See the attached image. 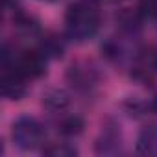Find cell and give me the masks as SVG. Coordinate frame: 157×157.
Here are the masks:
<instances>
[{
    "instance_id": "5b68a950",
    "label": "cell",
    "mask_w": 157,
    "mask_h": 157,
    "mask_svg": "<svg viewBox=\"0 0 157 157\" xmlns=\"http://www.w3.org/2000/svg\"><path fill=\"white\" fill-rule=\"evenodd\" d=\"M137 151L146 157H157V124L142 128L137 139Z\"/></svg>"
},
{
    "instance_id": "6da1fadb",
    "label": "cell",
    "mask_w": 157,
    "mask_h": 157,
    "mask_svg": "<svg viewBox=\"0 0 157 157\" xmlns=\"http://www.w3.org/2000/svg\"><path fill=\"white\" fill-rule=\"evenodd\" d=\"M67 35L76 43H85L94 37L100 28V8L94 0H78L65 13Z\"/></svg>"
},
{
    "instance_id": "ba28073f",
    "label": "cell",
    "mask_w": 157,
    "mask_h": 157,
    "mask_svg": "<svg viewBox=\"0 0 157 157\" xmlns=\"http://www.w3.org/2000/svg\"><path fill=\"white\" fill-rule=\"evenodd\" d=\"M59 131L63 135H78L83 131V120L80 117H67L59 124Z\"/></svg>"
},
{
    "instance_id": "52a82bcc",
    "label": "cell",
    "mask_w": 157,
    "mask_h": 157,
    "mask_svg": "<svg viewBox=\"0 0 157 157\" xmlns=\"http://www.w3.org/2000/svg\"><path fill=\"white\" fill-rule=\"evenodd\" d=\"M39 52L46 57V59H56V57H61L63 52H65V44L63 41L57 37V35H44L39 43Z\"/></svg>"
},
{
    "instance_id": "9c48e42d",
    "label": "cell",
    "mask_w": 157,
    "mask_h": 157,
    "mask_svg": "<svg viewBox=\"0 0 157 157\" xmlns=\"http://www.w3.org/2000/svg\"><path fill=\"white\" fill-rule=\"evenodd\" d=\"M44 104L52 109H61L68 104V94L65 91H59V89H54L50 93L44 94Z\"/></svg>"
},
{
    "instance_id": "7a4b0ae2",
    "label": "cell",
    "mask_w": 157,
    "mask_h": 157,
    "mask_svg": "<svg viewBox=\"0 0 157 157\" xmlns=\"http://www.w3.org/2000/svg\"><path fill=\"white\" fill-rule=\"evenodd\" d=\"M44 128L33 117H21L11 129L13 142L21 150H35L44 142Z\"/></svg>"
},
{
    "instance_id": "8fae6325",
    "label": "cell",
    "mask_w": 157,
    "mask_h": 157,
    "mask_svg": "<svg viewBox=\"0 0 157 157\" xmlns=\"http://www.w3.org/2000/svg\"><path fill=\"white\" fill-rule=\"evenodd\" d=\"M148 109L153 113V115H157V94L150 100V104H148Z\"/></svg>"
},
{
    "instance_id": "4fadbf2b",
    "label": "cell",
    "mask_w": 157,
    "mask_h": 157,
    "mask_svg": "<svg viewBox=\"0 0 157 157\" xmlns=\"http://www.w3.org/2000/svg\"><path fill=\"white\" fill-rule=\"evenodd\" d=\"M4 2H6V4H8V2H11V0H4Z\"/></svg>"
},
{
    "instance_id": "8992f818",
    "label": "cell",
    "mask_w": 157,
    "mask_h": 157,
    "mask_svg": "<svg viewBox=\"0 0 157 157\" xmlns=\"http://www.w3.org/2000/svg\"><path fill=\"white\" fill-rule=\"evenodd\" d=\"M118 148H120V133H118L117 129L105 128V129L102 131L98 142H96V151L109 155V153L118 151Z\"/></svg>"
},
{
    "instance_id": "7c38bea8",
    "label": "cell",
    "mask_w": 157,
    "mask_h": 157,
    "mask_svg": "<svg viewBox=\"0 0 157 157\" xmlns=\"http://www.w3.org/2000/svg\"><path fill=\"white\" fill-rule=\"evenodd\" d=\"M153 67H155V70H157V52H155V56H153Z\"/></svg>"
},
{
    "instance_id": "277c9868",
    "label": "cell",
    "mask_w": 157,
    "mask_h": 157,
    "mask_svg": "<svg viewBox=\"0 0 157 157\" xmlns=\"http://www.w3.org/2000/svg\"><path fill=\"white\" fill-rule=\"evenodd\" d=\"M67 78H68V82L74 87L87 91V89H91V87L96 85V82H98V72L89 63H76V65H72L68 68Z\"/></svg>"
},
{
    "instance_id": "30bf717a",
    "label": "cell",
    "mask_w": 157,
    "mask_h": 157,
    "mask_svg": "<svg viewBox=\"0 0 157 157\" xmlns=\"http://www.w3.org/2000/svg\"><path fill=\"white\" fill-rule=\"evenodd\" d=\"M44 153L46 155H52V157H72L78 153V150L70 144H59V142H54L50 144L48 148H44Z\"/></svg>"
},
{
    "instance_id": "3957f363",
    "label": "cell",
    "mask_w": 157,
    "mask_h": 157,
    "mask_svg": "<svg viewBox=\"0 0 157 157\" xmlns=\"http://www.w3.org/2000/svg\"><path fill=\"white\" fill-rule=\"evenodd\" d=\"M26 80L11 63L2 61V94L8 100H21L26 93Z\"/></svg>"
}]
</instances>
